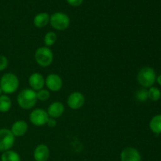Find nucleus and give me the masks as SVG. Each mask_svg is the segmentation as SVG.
<instances>
[{
    "label": "nucleus",
    "mask_w": 161,
    "mask_h": 161,
    "mask_svg": "<svg viewBox=\"0 0 161 161\" xmlns=\"http://www.w3.org/2000/svg\"><path fill=\"white\" fill-rule=\"evenodd\" d=\"M28 129V125L25 121L17 120L13 124L10 130L14 137H21L27 133Z\"/></svg>",
    "instance_id": "obj_14"
},
{
    "label": "nucleus",
    "mask_w": 161,
    "mask_h": 161,
    "mask_svg": "<svg viewBox=\"0 0 161 161\" xmlns=\"http://www.w3.org/2000/svg\"><path fill=\"white\" fill-rule=\"evenodd\" d=\"M157 83H159V85L161 86V74L159 75L158 77H157Z\"/></svg>",
    "instance_id": "obj_26"
},
{
    "label": "nucleus",
    "mask_w": 161,
    "mask_h": 161,
    "mask_svg": "<svg viewBox=\"0 0 161 161\" xmlns=\"http://www.w3.org/2000/svg\"><path fill=\"white\" fill-rule=\"evenodd\" d=\"M66 1H67V3L70 6H74V7H77V6H81L83 0H66Z\"/></svg>",
    "instance_id": "obj_24"
},
{
    "label": "nucleus",
    "mask_w": 161,
    "mask_h": 161,
    "mask_svg": "<svg viewBox=\"0 0 161 161\" xmlns=\"http://www.w3.org/2000/svg\"><path fill=\"white\" fill-rule=\"evenodd\" d=\"M17 102L19 106L23 109H31L37 102L36 91L30 88L22 90L17 95Z\"/></svg>",
    "instance_id": "obj_1"
},
{
    "label": "nucleus",
    "mask_w": 161,
    "mask_h": 161,
    "mask_svg": "<svg viewBox=\"0 0 161 161\" xmlns=\"http://www.w3.org/2000/svg\"><path fill=\"white\" fill-rule=\"evenodd\" d=\"M85 103V97L82 93L75 91L69 94L67 99L68 106L74 110L82 108Z\"/></svg>",
    "instance_id": "obj_9"
},
{
    "label": "nucleus",
    "mask_w": 161,
    "mask_h": 161,
    "mask_svg": "<svg viewBox=\"0 0 161 161\" xmlns=\"http://www.w3.org/2000/svg\"><path fill=\"white\" fill-rule=\"evenodd\" d=\"M36 97H37V100L41 101V102H46L50 97V91L42 88L36 92Z\"/></svg>",
    "instance_id": "obj_21"
},
{
    "label": "nucleus",
    "mask_w": 161,
    "mask_h": 161,
    "mask_svg": "<svg viewBox=\"0 0 161 161\" xmlns=\"http://www.w3.org/2000/svg\"><path fill=\"white\" fill-rule=\"evenodd\" d=\"M149 128L156 135L161 134V114L156 115L149 122Z\"/></svg>",
    "instance_id": "obj_16"
},
{
    "label": "nucleus",
    "mask_w": 161,
    "mask_h": 161,
    "mask_svg": "<svg viewBox=\"0 0 161 161\" xmlns=\"http://www.w3.org/2000/svg\"><path fill=\"white\" fill-rule=\"evenodd\" d=\"M15 137L10 130L6 128L0 129V152L9 150L14 146Z\"/></svg>",
    "instance_id": "obj_6"
},
{
    "label": "nucleus",
    "mask_w": 161,
    "mask_h": 161,
    "mask_svg": "<svg viewBox=\"0 0 161 161\" xmlns=\"http://www.w3.org/2000/svg\"><path fill=\"white\" fill-rule=\"evenodd\" d=\"M121 161H141L142 157L139 151L133 147H127L121 151Z\"/></svg>",
    "instance_id": "obj_10"
},
{
    "label": "nucleus",
    "mask_w": 161,
    "mask_h": 161,
    "mask_svg": "<svg viewBox=\"0 0 161 161\" xmlns=\"http://www.w3.org/2000/svg\"><path fill=\"white\" fill-rule=\"evenodd\" d=\"M135 97L140 102H146L148 99V91L146 89H139L135 93Z\"/></svg>",
    "instance_id": "obj_22"
},
{
    "label": "nucleus",
    "mask_w": 161,
    "mask_h": 161,
    "mask_svg": "<svg viewBox=\"0 0 161 161\" xmlns=\"http://www.w3.org/2000/svg\"><path fill=\"white\" fill-rule=\"evenodd\" d=\"M57 41V34L54 31H48L45 35L43 39V42L45 43L46 47H50L54 45Z\"/></svg>",
    "instance_id": "obj_19"
},
{
    "label": "nucleus",
    "mask_w": 161,
    "mask_h": 161,
    "mask_svg": "<svg viewBox=\"0 0 161 161\" xmlns=\"http://www.w3.org/2000/svg\"><path fill=\"white\" fill-rule=\"evenodd\" d=\"M0 87L4 94H14L19 87V79L14 73H5L0 79Z\"/></svg>",
    "instance_id": "obj_2"
},
{
    "label": "nucleus",
    "mask_w": 161,
    "mask_h": 161,
    "mask_svg": "<svg viewBox=\"0 0 161 161\" xmlns=\"http://www.w3.org/2000/svg\"><path fill=\"white\" fill-rule=\"evenodd\" d=\"M46 125L48 126L49 127H54L55 126L57 125L56 119H54V118L49 117V119H48V120H47V124H46Z\"/></svg>",
    "instance_id": "obj_25"
},
{
    "label": "nucleus",
    "mask_w": 161,
    "mask_h": 161,
    "mask_svg": "<svg viewBox=\"0 0 161 161\" xmlns=\"http://www.w3.org/2000/svg\"><path fill=\"white\" fill-rule=\"evenodd\" d=\"M35 60L41 67H48L53 61V53L49 47H39L35 53Z\"/></svg>",
    "instance_id": "obj_5"
},
{
    "label": "nucleus",
    "mask_w": 161,
    "mask_h": 161,
    "mask_svg": "<svg viewBox=\"0 0 161 161\" xmlns=\"http://www.w3.org/2000/svg\"><path fill=\"white\" fill-rule=\"evenodd\" d=\"M64 112V106L61 102H54L50 105V106L47 108V114L49 117L51 118H59L63 115Z\"/></svg>",
    "instance_id": "obj_13"
},
{
    "label": "nucleus",
    "mask_w": 161,
    "mask_h": 161,
    "mask_svg": "<svg viewBox=\"0 0 161 161\" xmlns=\"http://www.w3.org/2000/svg\"><path fill=\"white\" fill-rule=\"evenodd\" d=\"M2 94H3V91H2L1 87H0V96H1Z\"/></svg>",
    "instance_id": "obj_27"
},
{
    "label": "nucleus",
    "mask_w": 161,
    "mask_h": 161,
    "mask_svg": "<svg viewBox=\"0 0 161 161\" xmlns=\"http://www.w3.org/2000/svg\"><path fill=\"white\" fill-rule=\"evenodd\" d=\"M50 23V15L46 12L36 14L33 19V24L36 28H44Z\"/></svg>",
    "instance_id": "obj_15"
},
{
    "label": "nucleus",
    "mask_w": 161,
    "mask_h": 161,
    "mask_svg": "<svg viewBox=\"0 0 161 161\" xmlns=\"http://www.w3.org/2000/svg\"><path fill=\"white\" fill-rule=\"evenodd\" d=\"M33 157L36 161H47L50 157V149L45 144H39L35 149Z\"/></svg>",
    "instance_id": "obj_12"
},
{
    "label": "nucleus",
    "mask_w": 161,
    "mask_h": 161,
    "mask_svg": "<svg viewBox=\"0 0 161 161\" xmlns=\"http://www.w3.org/2000/svg\"><path fill=\"white\" fill-rule=\"evenodd\" d=\"M12 105L10 98L6 94H2L0 96V112L1 113H6L9 111Z\"/></svg>",
    "instance_id": "obj_18"
},
{
    "label": "nucleus",
    "mask_w": 161,
    "mask_h": 161,
    "mask_svg": "<svg viewBox=\"0 0 161 161\" xmlns=\"http://www.w3.org/2000/svg\"><path fill=\"white\" fill-rule=\"evenodd\" d=\"M50 24L53 28L58 31H64L70 25V18L66 14L56 12L50 16Z\"/></svg>",
    "instance_id": "obj_4"
},
{
    "label": "nucleus",
    "mask_w": 161,
    "mask_h": 161,
    "mask_svg": "<svg viewBox=\"0 0 161 161\" xmlns=\"http://www.w3.org/2000/svg\"><path fill=\"white\" fill-rule=\"evenodd\" d=\"M28 83L31 86V89L38 91L43 88L45 85V79L39 72H34L28 78Z\"/></svg>",
    "instance_id": "obj_11"
},
{
    "label": "nucleus",
    "mask_w": 161,
    "mask_h": 161,
    "mask_svg": "<svg viewBox=\"0 0 161 161\" xmlns=\"http://www.w3.org/2000/svg\"><path fill=\"white\" fill-rule=\"evenodd\" d=\"M161 97V91L157 87L151 86L148 91V98L153 102H157Z\"/></svg>",
    "instance_id": "obj_20"
},
{
    "label": "nucleus",
    "mask_w": 161,
    "mask_h": 161,
    "mask_svg": "<svg viewBox=\"0 0 161 161\" xmlns=\"http://www.w3.org/2000/svg\"><path fill=\"white\" fill-rule=\"evenodd\" d=\"M1 161H21L20 157L16 151L9 150L3 152L1 156Z\"/></svg>",
    "instance_id": "obj_17"
},
{
    "label": "nucleus",
    "mask_w": 161,
    "mask_h": 161,
    "mask_svg": "<svg viewBox=\"0 0 161 161\" xmlns=\"http://www.w3.org/2000/svg\"><path fill=\"white\" fill-rule=\"evenodd\" d=\"M138 82L145 88L151 87L157 81V74L155 70L151 67H144L138 72Z\"/></svg>",
    "instance_id": "obj_3"
},
{
    "label": "nucleus",
    "mask_w": 161,
    "mask_h": 161,
    "mask_svg": "<svg viewBox=\"0 0 161 161\" xmlns=\"http://www.w3.org/2000/svg\"><path fill=\"white\" fill-rule=\"evenodd\" d=\"M8 66V59L6 56L0 55V72L5 70Z\"/></svg>",
    "instance_id": "obj_23"
},
{
    "label": "nucleus",
    "mask_w": 161,
    "mask_h": 161,
    "mask_svg": "<svg viewBox=\"0 0 161 161\" xmlns=\"http://www.w3.org/2000/svg\"><path fill=\"white\" fill-rule=\"evenodd\" d=\"M45 85L49 91L57 92L62 88L63 81L61 77L56 73L49 74L45 79Z\"/></svg>",
    "instance_id": "obj_8"
},
{
    "label": "nucleus",
    "mask_w": 161,
    "mask_h": 161,
    "mask_svg": "<svg viewBox=\"0 0 161 161\" xmlns=\"http://www.w3.org/2000/svg\"><path fill=\"white\" fill-rule=\"evenodd\" d=\"M49 116L47 111L42 108H36L29 115L30 122L36 127H42L47 124Z\"/></svg>",
    "instance_id": "obj_7"
}]
</instances>
